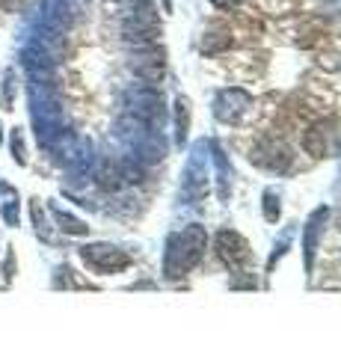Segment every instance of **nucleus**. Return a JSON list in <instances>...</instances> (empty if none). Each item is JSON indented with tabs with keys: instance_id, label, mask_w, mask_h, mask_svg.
<instances>
[{
	"instance_id": "1",
	"label": "nucleus",
	"mask_w": 341,
	"mask_h": 356,
	"mask_svg": "<svg viewBox=\"0 0 341 356\" xmlns=\"http://www.w3.org/2000/svg\"><path fill=\"white\" fill-rule=\"evenodd\" d=\"M217 252H219V259L228 261V264H244L249 259V247H247V241L240 238L238 232H219Z\"/></svg>"
},
{
	"instance_id": "3",
	"label": "nucleus",
	"mask_w": 341,
	"mask_h": 356,
	"mask_svg": "<svg viewBox=\"0 0 341 356\" xmlns=\"http://www.w3.org/2000/svg\"><path fill=\"white\" fill-rule=\"evenodd\" d=\"M217 104H219V110H217L219 116H223V119H235L240 110L249 104V98H247L244 92H238V89H232V92H223V95H219Z\"/></svg>"
},
{
	"instance_id": "2",
	"label": "nucleus",
	"mask_w": 341,
	"mask_h": 356,
	"mask_svg": "<svg viewBox=\"0 0 341 356\" xmlns=\"http://www.w3.org/2000/svg\"><path fill=\"white\" fill-rule=\"evenodd\" d=\"M83 261H90L92 267H98V270H107V264L110 267H122L125 264V255L122 252H116L113 247H86L83 250Z\"/></svg>"
},
{
	"instance_id": "6",
	"label": "nucleus",
	"mask_w": 341,
	"mask_h": 356,
	"mask_svg": "<svg viewBox=\"0 0 341 356\" xmlns=\"http://www.w3.org/2000/svg\"><path fill=\"white\" fill-rule=\"evenodd\" d=\"M211 3H214V6H219V9H235V6L240 3V0H211Z\"/></svg>"
},
{
	"instance_id": "4",
	"label": "nucleus",
	"mask_w": 341,
	"mask_h": 356,
	"mask_svg": "<svg viewBox=\"0 0 341 356\" xmlns=\"http://www.w3.org/2000/svg\"><path fill=\"white\" fill-rule=\"evenodd\" d=\"M0 211H3V217L9 214V222H15V193L6 184H0Z\"/></svg>"
},
{
	"instance_id": "5",
	"label": "nucleus",
	"mask_w": 341,
	"mask_h": 356,
	"mask_svg": "<svg viewBox=\"0 0 341 356\" xmlns=\"http://www.w3.org/2000/svg\"><path fill=\"white\" fill-rule=\"evenodd\" d=\"M13 152H15L18 163H24V146H21V131H15V134H13Z\"/></svg>"
}]
</instances>
